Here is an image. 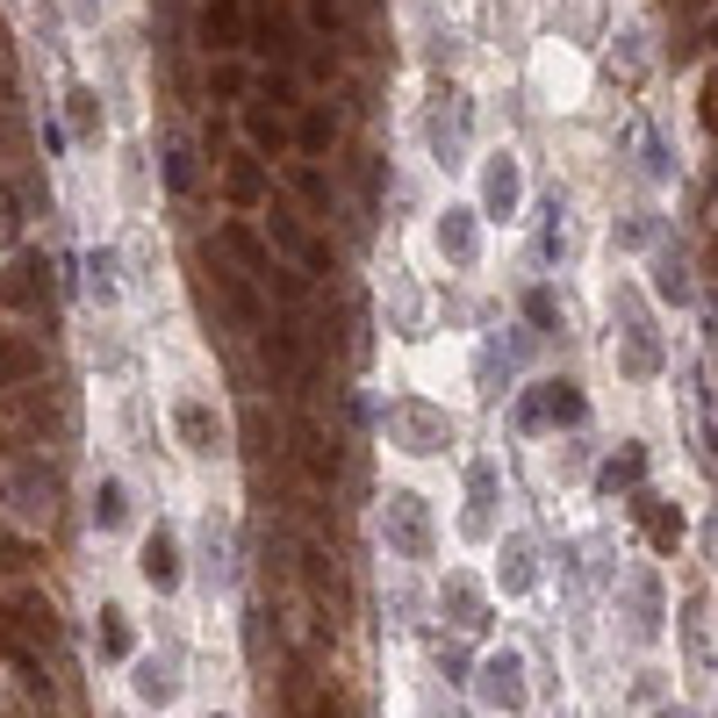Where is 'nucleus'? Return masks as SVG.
I'll return each instance as SVG.
<instances>
[{
	"mask_svg": "<svg viewBox=\"0 0 718 718\" xmlns=\"http://www.w3.org/2000/svg\"><path fill=\"white\" fill-rule=\"evenodd\" d=\"M338 130H345V122H338V108H302V116H295V144H302V152L309 158H324L331 152V144H338Z\"/></svg>",
	"mask_w": 718,
	"mask_h": 718,
	"instance_id": "obj_12",
	"label": "nucleus"
},
{
	"mask_svg": "<svg viewBox=\"0 0 718 718\" xmlns=\"http://www.w3.org/2000/svg\"><path fill=\"white\" fill-rule=\"evenodd\" d=\"M244 445H252L259 467L280 460V431H274V417H266V403H252V410H244Z\"/></svg>",
	"mask_w": 718,
	"mask_h": 718,
	"instance_id": "obj_20",
	"label": "nucleus"
},
{
	"mask_svg": "<svg viewBox=\"0 0 718 718\" xmlns=\"http://www.w3.org/2000/svg\"><path fill=\"white\" fill-rule=\"evenodd\" d=\"M244 86H252V80H244L238 51H230V58H216V65H208V94H223V101H244Z\"/></svg>",
	"mask_w": 718,
	"mask_h": 718,
	"instance_id": "obj_26",
	"label": "nucleus"
},
{
	"mask_svg": "<svg viewBox=\"0 0 718 718\" xmlns=\"http://www.w3.org/2000/svg\"><path fill=\"white\" fill-rule=\"evenodd\" d=\"M8 489H15V511L29 517V525H51V511H58V475L44 460H15L8 467Z\"/></svg>",
	"mask_w": 718,
	"mask_h": 718,
	"instance_id": "obj_7",
	"label": "nucleus"
},
{
	"mask_svg": "<svg viewBox=\"0 0 718 718\" xmlns=\"http://www.w3.org/2000/svg\"><path fill=\"white\" fill-rule=\"evenodd\" d=\"M216 295H223V309H230V324H238V331H259V324H266V309H259V295H252V274L216 266Z\"/></svg>",
	"mask_w": 718,
	"mask_h": 718,
	"instance_id": "obj_10",
	"label": "nucleus"
},
{
	"mask_svg": "<svg viewBox=\"0 0 718 718\" xmlns=\"http://www.w3.org/2000/svg\"><path fill=\"white\" fill-rule=\"evenodd\" d=\"M288 180H295V194H302L309 208H324V216H331V202H338V188H331V172H316V166L302 158V166H295Z\"/></svg>",
	"mask_w": 718,
	"mask_h": 718,
	"instance_id": "obj_22",
	"label": "nucleus"
},
{
	"mask_svg": "<svg viewBox=\"0 0 718 718\" xmlns=\"http://www.w3.org/2000/svg\"><path fill=\"white\" fill-rule=\"evenodd\" d=\"M517 417H525V424H582V395H575V381H547V388L531 395Z\"/></svg>",
	"mask_w": 718,
	"mask_h": 718,
	"instance_id": "obj_9",
	"label": "nucleus"
},
{
	"mask_svg": "<svg viewBox=\"0 0 718 718\" xmlns=\"http://www.w3.org/2000/svg\"><path fill=\"white\" fill-rule=\"evenodd\" d=\"M395 417H403V431H410V453H439L445 445V417H431L424 403H403Z\"/></svg>",
	"mask_w": 718,
	"mask_h": 718,
	"instance_id": "obj_19",
	"label": "nucleus"
},
{
	"mask_svg": "<svg viewBox=\"0 0 718 718\" xmlns=\"http://www.w3.org/2000/svg\"><path fill=\"white\" fill-rule=\"evenodd\" d=\"M309 29L324 36V44H345V36H352V15H345V0H309Z\"/></svg>",
	"mask_w": 718,
	"mask_h": 718,
	"instance_id": "obj_21",
	"label": "nucleus"
},
{
	"mask_svg": "<svg viewBox=\"0 0 718 718\" xmlns=\"http://www.w3.org/2000/svg\"><path fill=\"white\" fill-rule=\"evenodd\" d=\"M481 194H489V216H511V208H517V166H511V158L489 166V188H481Z\"/></svg>",
	"mask_w": 718,
	"mask_h": 718,
	"instance_id": "obj_23",
	"label": "nucleus"
},
{
	"mask_svg": "<svg viewBox=\"0 0 718 718\" xmlns=\"http://www.w3.org/2000/svg\"><path fill=\"white\" fill-rule=\"evenodd\" d=\"M711 36H718V22H711Z\"/></svg>",
	"mask_w": 718,
	"mask_h": 718,
	"instance_id": "obj_40",
	"label": "nucleus"
},
{
	"mask_svg": "<svg viewBox=\"0 0 718 718\" xmlns=\"http://www.w3.org/2000/svg\"><path fill=\"white\" fill-rule=\"evenodd\" d=\"M288 137H295V130H288V116H280V108L244 101V144H252V152H280Z\"/></svg>",
	"mask_w": 718,
	"mask_h": 718,
	"instance_id": "obj_11",
	"label": "nucleus"
},
{
	"mask_svg": "<svg viewBox=\"0 0 718 718\" xmlns=\"http://www.w3.org/2000/svg\"><path fill=\"white\" fill-rule=\"evenodd\" d=\"M388 539L403 553H410V561H424L431 553V525H424V496H410V489H403V496H388Z\"/></svg>",
	"mask_w": 718,
	"mask_h": 718,
	"instance_id": "obj_8",
	"label": "nucleus"
},
{
	"mask_svg": "<svg viewBox=\"0 0 718 718\" xmlns=\"http://www.w3.org/2000/svg\"><path fill=\"white\" fill-rule=\"evenodd\" d=\"M166 188L172 194H194V152H180V144L166 152Z\"/></svg>",
	"mask_w": 718,
	"mask_h": 718,
	"instance_id": "obj_30",
	"label": "nucleus"
},
{
	"mask_svg": "<svg viewBox=\"0 0 718 718\" xmlns=\"http://www.w3.org/2000/svg\"><path fill=\"white\" fill-rule=\"evenodd\" d=\"M259 338V367H266V374L274 381H302V316H280V324H259L252 331Z\"/></svg>",
	"mask_w": 718,
	"mask_h": 718,
	"instance_id": "obj_4",
	"label": "nucleus"
},
{
	"mask_svg": "<svg viewBox=\"0 0 718 718\" xmlns=\"http://www.w3.org/2000/svg\"><path fill=\"white\" fill-rule=\"evenodd\" d=\"M597 481H603V489H625V481H639V453H618V460L603 467Z\"/></svg>",
	"mask_w": 718,
	"mask_h": 718,
	"instance_id": "obj_35",
	"label": "nucleus"
},
{
	"mask_svg": "<svg viewBox=\"0 0 718 718\" xmlns=\"http://www.w3.org/2000/svg\"><path fill=\"white\" fill-rule=\"evenodd\" d=\"M274 244H280V252L295 259V266H302V274H338V259H331V244L316 238V230H309V223L295 216L288 202H274Z\"/></svg>",
	"mask_w": 718,
	"mask_h": 718,
	"instance_id": "obj_3",
	"label": "nucleus"
},
{
	"mask_svg": "<svg viewBox=\"0 0 718 718\" xmlns=\"http://www.w3.org/2000/svg\"><path fill=\"white\" fill-rule=\"evenodd\" d=\"M244 29H252L244 0H202V22H194V36H202V51H208V58L244 51Z\"/></svg>",
	"mask_w": 718,
	"mask_h": 718,
	"instance_id": "obj_6",
	"label": "nucleus"
},
{
	"mask_svg": "<svg viewBox=\"0 0 718 718\" xmlns=\"http://www.w3.org/2000/svg\"><path fill=\"white\" fill-rule=\"evenodd\" d=\"M137 690H144L152 704H166V697H172V675H166L158 661H144V668H137Z\"/></svg>",
	"mask_w": 718,
	"mask_h": 718,
	"instance_id": "obj_33",
	"label": "nucleus"
},
{
	"mask_svg": "<svg viewBox=\"0 0 718 718\" xmlns=\"http://www.w3.org/2000/svg\"><path fill=\"white\" fill-rule=\"evenodd\" d=\"M122 517H130V496H122V481H101V489H94V525L116 531Z\"/></svg>",
	"mask_w": 718,
	"mask_h": 718,
	"instance_id": "obj_27",
	"label": "nucleus"
},
{
	"mask_svg": "<svg viewBox=\"0 0 718 718\" xmlns=\"http://www.w3.org/2000/svg\"><path fill=\"white\" fill-rule=\"evenodd\" d=\"M439 244L453 259H475V223H467V208H445V223H439Z\"/></svg>",
	"mask_w": 718,
	"mask_h": 718,
	"instance_id": "obj_25",
	"label": "nucleus"
},
{
	"mask_svg": "<svg viewBox=\"0 0 718 718\" xmlns=\"http://www.w3.org/2000/svg\"><path fill=\"white\" fill-rule=\"evenodd\" d=\"M295 575L309 582V597L324 603V611H345V603H352V589H345V567H338V553L324 547V531L295 547Z\"/></svg>",
	"mask_w": 718,
	"mask_h": 718,
	"instance_id": "obj_2",
	"label": "nucleus"
},
{
	"mask_svg": "<svg viewBox=\"0 0 718 718\" xmlns=\"http://www.w3.org/2000/svg\"><path fill=\"white\" fill-rule=\"evenodd\" d=\"M94 295H101V302L116 295V259H108V252H94Z\"/></svg>",
	"mask_w": 718,
	"mask_h": 718,
	"instance_id": "obj_37",
	"label": "nucleus"
},
{
	"mask_svg": "<svg viewBox=\"0 0 718 718\" xmlns=\"http://www.w3.org/2000/svg\"><path fill=\"white\" fill-rule=\"evenodd\" d=\"M639 503H647V531H654V547H675V539H683V517H668L654 496H639Z\"/></svg>",
	"mask_w": 718,
	"mask_h": 718,
	"instance_id": "obj_29",
	"label": "nucleus"
},
{
	"mask_svg": "<svg viewBox=\"0 0 718 718\" xmlns=\"http://www.w3.org/2000/svg\"><path fill=\"white\" fill-rule=\"evenodd\" d=\"M223 252L238 259V266H244L252 280H266V274H274V252H266V244H259L252 230H244V223H223Z\"/></svg>",
	"mask_w": 718,
	"mask_h": 718,
	"instance_id": "obj_16",
	"label": "nucleus"
},
{
	"mask_svg": "<svg viewBox=\"0 0 718 718\" xmlns=\"http://www.w3.org/2000/svg\"><path fill=\"white\" fill-rule=\"evenodd\" d=\"M94 122H101V101H94V94H72V137H94Z\"/></svg>",
	"mask_w": 718,
	"mask_h": 718,
	"instance_id": "obj_31",
	"label": "nucleus"
},
{
	"mask_svg": "<svg viewBox=\"0 0 718 718\" xmlns=\"http://www.w3.org/2000/svg\"><path fill=\"white\" fill-rule=\"evenodd\" d=\"M525 309H531V324H539V331H553V295H547V288L531 295V302H525Z\"/></svg>",
	"mask_w": 718,
	"mask_h": 718,
	"instance_id": "obj_39",
	"label": "nucleus"
},
{
	"mask_svg": "<svg viewBox=\"0 0 718 718\" xmlns=\"http://www.w3.org/2000/svg\"><path fill=\"white\" fill-rule=\"evenodd\" d=\"M288 453H295V467H302L316 489H331V481H338V467H345L338 431H324L316 417H295V424H288Z\"/></svg>",
	"mask_w": 718,
	"mask_h": 718,
	"instance_id": "obj_1",
	"label": "nucleus"
},
{
	"mask_svg": "<svg viewBox=\"0 0 718 718\" xmlns=\"http://www.w3.org/2000/svg\"><path fill=\"white\" fill-rule=\"evenodd\" d=\"M180 439H188V453H216L223 445V431H216V417H208V403H180Z\"/></svg>",
	"mask_w": 718,
	"mask_h": 718,
	"instance_id": "obj_17",
	"label": "nucleus"
},
{
	"mask_svg": "<svg viewBox=\"0 0 718 718\" xmlns=\"http://www.w3.org/2000/svg\"><path fill=\"white\" fill-rule=\"evenodd\" d=\"M489 697H496V704H517V697H525V683H517V661H511V654H503V661H489Z\"/></svg>",
	"mask_w": 718,
	"mask_h": 718,
	"instance_id": "obj_28",
	"label": "nucleus"
},
{
	"mask_svg": "<svg viewBox=\"0 0 718 718\" xmlns=\"http://www.w3.org/2000/svg\"><path fill=\"white\" fill-rule=\"evenodd\" d=\"M58 647V611L44 597H15L8 611H0V647Z\"/></svg>",
	"mask_w": 718,
	"mask_h": 718,
	"instance_id": "obj_5",
	"label": "nucleus"
},
{
	"mask_svg": "<svg viewBox=\"0 0 718 718\" xmlns=\"http://www.w3.org/2000/svg\"><path fill=\"white\" fill-rule=\"evenodd\" d=\"M654 274H661V280H654V288H661L668 302H683V295H690V274H683V266H675V259H661Z\"/></svg>",
	"mask_w": 718,
	"mask_h": 718,
	"instance_id": "obj_34",
	"label": "nucleus"
},
{
	"mask_svg": "<svg viewBox=\"0 0 718 718\" xmlns=\"http://www.w3.org/2000/svg\"><path fill=\"white\" fill-rule=\"evenodd\" d=\"M511 589H531V567H525V539H511Z\"/></svg>",
	"mask_w": 718,
	"mask_h": 718,
	"instance_id": "obj_38",
	"label": "nucleus"
},
{
	"mask_svg": "<svg viewBox=\"0 0 718 718\" xmlns=\"http://www.w3.org/2000/svg\"><path fill=\"white\" fill-rule=\"evenodd\" d=\"M244 44H252L259 58H274V65H295V29L280 15H252V29H244Z\"/></svg>",
	"mask_w": 718,
	"mask_h": 718,
	"instance_id": "obj_14",
	"label": "nucleus"
},
{
	"mask_svg": "<svg viewBox=\"0 0 718 718\" xmlns=\"http://www.w3.org/2000/svg\"><path fill=\"white\" fill-rule=\"evenodd\" d=\"M223 194H230V202H266V166H259V152H238L230 158V166H223Z\"/></svg>",
	"mask_w": 718,
	"mask_h": 718,
	"instance_id": "obj_13",
	"label": "nucleus"
},
{
	"mask_svg": "<svg viewBox=\"0 0 718 718\" xmlns=\"http://www.w3.org/2000/svg\"><path fill=\"white\" fill-rule=\"evenodd\" d=\"M144 582H152V589H172V582H180V547H172L166 531L144 539Z\"/></svg>",
	"mask_w": 718,
	"mask_h": 718,
	"instance_id": "obj_18",
	"label": "nucleus"
},
{
	"mask_svg": "<svg viewBox=\"0 0 718 718\" xmlns=\"http://www.w3.org/2000/svg\"><path fill=\"white\" fill-rule=\"evenodd\" d=\"M259 101L280 108V116H295V108H302V101H295V72H288V65H266V80H259Z\"/></svg>",
	"mask_w": 718,
	"mask_h": 718,
	"instance_id": "obj_24",
	"label": "nucleus"
},
{
	"mask_svg": "<svg viewBox=\"0 0 718 718\" xmlns=\"http://www.w3.org/2000/svg\"><path fill=\"white\" fill-rule=\"evenodd\" d=\"M101 654H130V625H122V611H101Z\"/></svg>",
	"mask_w": 718,
	"mask_h": 718,
	"instance_id": "obj_32",
	"label": "nucleus"
},
{
	"mask_svg": "<svg viewBox=\"0 0 718 718\" xmlns=\"http://www.w3.org/2000/svg\"><path fill=\"white\" fill-rule=\"evenodd\" d=\"M36 374H44V352L8 331V338H0V388H22V381H36Z\"/></svg>",
	"mask_w": 718,
	"mask_h": 718,
	"instance_id": "obj_15",
	"label": "nucleus"
},
{
	"mask_svg": "<svg viewBox=\"0 0 718 718\" xmlns=\"http://www.w3.org/2000/svg\"><path fill=\"white\" fill-rule=\"evenodd\" d=\"M445 597H453L460 625H481V603H475V589H467V582H445Z\"/></svg>",
	"mask_w": 718,
	"mask_h": 718,
	"instance_id": "obj_36",
	"label": "nucleus"
}]
</instances>
